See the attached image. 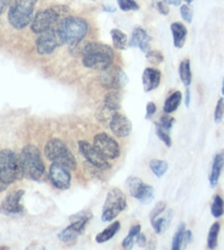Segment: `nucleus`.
Here are the masks:
<instances>
[{
	"label": "nucleus",
	"instance_id": "obj_45",
	"mask_svg": "<svg viewBox=\"0 0 224 250\" xmlns=\"http://www.w3.org/2000/svg\"><path fill=\"white\" fill-rule=\"evenodd\" d=\"M135 244L139 245L140 247H145V245L148 244V240H146L145 235L142 234V232H140V234L137 235L136 238H135Z\"/></svg>",
	"mask_w": 224,
	"mask_h": 250
},
{
	"label": "nucleus",
	"instance_id": "obj_30",
	"mask_svg": "<svg viewBox=\"0 0 224 250\" xmlns=\"http://www.w3.org/2000/svg\"><path fill=\"white\" fill-rule=\"evenodd\" d=\"M78 231L75 230L71 225H68L65 229H63L61 232L58 234V238L61 239L63 243L66 244H72L76 241V239L78 238Z\"/></svg>",
	"mask_w": 224,
	"mask_h": 250
},
{
	"label": "nucleus",
	"instance_id": "obj_25",
	"mask_svg": "<svg viewBox=\"0 0 224 250\" xmlns=\"http://www.w3.org/2000/svg\"><path fill=\"white\" fill-rule=\"evenodd\" d=\"M120 227H121L120 222L118 221L113 222L110 226H108L106 229H103L101 232H99V234L96 236V241L98 244H103L106 243V241L110 240L111 238H113L115 234L119 231Z\"/></svg>",
	"mask_w": 224,
	"mask_h": 250
},
{
	"label": "nucleus",
	"instance_id": "obj_29",
	"mask_svg": "<svg viewBox=\"0 0 224 250\" xmlns=\"http://www.w3.org/2000/svg\"><path fill=\"white\" fill-rule=\"evenodd\" d=\"M141 232V225H135L133 226L130 231H129L128 236L122 241V248L123 249H132L133 246L135 244V238L136 236Z\"/></svg>",
	"mask_w": 224,
	"mask_h": 250
},
{
	"label": "nucleus",
	"instance_id": "obj_20",
	"mask_svg": "<svg viewBox=\"0 0 224 250\" xmlns=\"http://www.w3.org/2000/svg\"><path fill=\"white\" fill-rule=\"evenodd\" d=\"M224 167V151H221L215 154L212 162V167H211V172L209 175V182L211 188H215L219 183L220 176H221V172Z\"/></svg>",
	"mask_w": 224,
	"mask_h": 250
},
{
	"label": "nucleus",
	"instance_id": "obj_34",
	"mask_svg": "<svg viewBox=\"0 0 224 250\" xmlns=\"http://www.w3.org/2000/svg\"><path fill=\"white\" fill-rule=\"evenodd\" d=\"M175 124V118L171 117L169 116V114H165L162 116L161 118L158 119L157 123H155V126H159L164 129H166V130H171V128H173Z\"/></svg>",
	"mask_w": 224,
	"mask_h": 250
},
{
	"label": "nucleus",
	"instance_id": "obj_3",
	"mask_svg": "<svg viewBox=\"0 0 224 250\" xmlns=\"http://www.w3.org/2000/svg\"><path fill=\"white\" fill-rule=\"evenodd\" d=\"M19 160L23 178L31 181H40L44 176L45 166L37 146H25L20 153Z\"/></svg>",
	"mask_w": 224,
	"mask_h": 250
},
{
	"label": "nucleus",
	"instance_id": "obj_2",
	"mask_svg": "<svg viewBox=\"0 0 224 250\" xmlns=\"http://www.w3.org/2000/svg\"><path fill=\"white\" fill-rule=\"evenodd\" d=\"M63 44L75 46L80 44L89 31V24L80 17L66 16L56 25Z\"/></svg>",
	"mask_w": 224,
	"mask_h": 250
},
{
	"label": "nucleus",
	"instance_id": "obj_35",
	"mask_svg": "<svg viewBox=\"0 0 224 250\" xmlns=\"http://www.w3.org/2000/svg\"><path fill=\"white\" fill-rule=\"evenodd\" d=\"M117 1L122 11H137L140 9L139 3L135 0H117Z\"/></svg>",
	"mask_w": 224,
	"mask_h": 250
},
{
	"label": "nucleus",
	"instance_id": "obj_48",
	"mask_svg": "<svg viewBox=\"0 0 224 250\" xmlns=\"http://www.w3.org/2000/svg\"><path fill=\"white\" fill-rule=\"evenodd\" d=\"M102 9H103V11H107V12H114L115 11V8L110 7V6H103Z\"/></svg>",
	"mask_w": 224,
	"mask_h": 250
},
{
	"label": "nucleus",
	"instance_id": "obj_22",
	"mask_svg": "<svg viewBox=\"0 0 224 250\" xmlns=\"http://www.w3.org/2000/svg\"><path fill=\"white\" fill-rule=\"evenodd\" d=\"M170 30L171 34H173L174 45L177 49H182L185 45V42H186V38L188 34L187 28L182 22H174L170 25Z\"/></svg>",
	"mask_w": 224,
	"mask_h": 250
},
{
	"label": "nucleus",
	"instance_id": "obj_28",
	"mask_svg": "<svg viewBox=\"0 0 224 250\" xmlns=\"http://www.w3.org/2000/svg\"><path fill=\"white\" fill-rule=\"evenodd\" d=\"M149 169L152 170L155 176L162 178L168 170V163L164 160H158V159H153L149 162Z\"/></svg>",
	"mask_w": 224,
	"mask_h": 250
},
{
	"label": "nucleus",
	"instance_id": "obj_14",
	"mask_svg": "<svg viewBox=\"0 0 224 250\" xmlns=\"http://www.w3.org/2000/svg\"><path fill=\"white\" fill-rule=\"evenodd\" d=\"M51 183L58 189H68L72 184L71 170L59 163L52 162L49 171Z\"/></svg>",
	"mask_w": 224,
	"mask_h": 250
},
{
	"label": "nucleus",
	"instance_id": "obj_5",
	"mask_svg": "<svg viewBox=\"0 0 224 250\" xmlns=\"http://www.w3.org/2000/svg\"><path fill=\"white\" fill-rule=\"evenodd\" d=\"M37 0H15L8 11V21L16 30H23L31 23Z\"/></svg>",
	"mask_w": 224,
	"mask_h": 250
},
{
	"label": "nucleus",
	"instance_id": "obj_17",
	"mask_svg": "<svg viewBox=\"0 0 224 250\" xmlns=\"http://www.w3.org/2000/svg\"><path fill=\"white\" fill-rule=\"evenodd\" d=\"M150 41H152V38L149 34L143 28L137 27L132 31L129 45L131 47H137L142 52L146 53L150 50Z\"/></svg>",
	"mask_w": 224,
	"mask_h": 250
},
{
	"label": "nucleus",
	"instance_id": "obj_24",
	"mask_svg": "<svg viewBox=\"0 0 224 250\" xmlns=\"http://www.w3.org/2000/svg\"><path fill=\"white\" fill-rule=\"evenodd\" d=\"M171 216H173V212L170 209H168L165 213V216H162L159 215L158 217H156L153 221H150V224H152L153 229L155 230L156 234H162L164 230H166L168 226H169L170 221H171Z\"/></svg>",
	"mask_w": 224,
	"mask_h": 250
},
{
	"label": "nucleus",
	"instance_id": "obj_27",
	"mask_svg": "<svg viewBox=\"0 0 224 250\" xmlns=\"http://www.w3.org/2000/svg\"><path fill=\"white\" fill-rule=\"evenodd\" d=\"M113 46L117 50H126L128 46V36L120 29H112L110 31Z\"/></svg>",
	"mask_w": 224,
	"mask_h": 250
},
{
	"label": "nucleus",
	"instance_id": "obj_16",
	"mask_svg": "<svg viewBox=\"0 0 224 250\" xmlns=\"http://www.w3.org/2000/svg\"><path fill=\"white\" fill-rule=\"evenodd\" d=\"M109 127L112 133L118 138H126L132 131V123L127 116L115 111L109 120Z\"/></svg>",
	"mask_w": 224,
	"mask_h": 250
},
{
	"label": "nucleus",
	"instance_id": "obj_8",
	"mask_svg": "<svg viewBox=\"0 0 224 250\" xmlns=\"http://www.w3.org/2000/svg\"><path fill=\"white\" fill-rule=\"evenodd\" d=\"M128 208L127 197L121 189L118 188H112L107 194L105 204L102 208L101 221L112 222L118 215L126 210Z\"/></svg>",
	"mask_w": 224,
	"mask_h": 250
},
{
	"label": "nucleus",
	"instance_id": "obj_6",
	"mask_svg": "<svg viewBox=\"0 0 224 250\" xmlns=\"http://www.w3.org/2000/svg\"><path fill=\"white\" fill-rule=\"evenodd\" d=\"M44 154L46 159L51 162H56L65 166L71 171L77 169V161L71 149L66 146L65 142L53 138L46 142L44 146Z\"/></svg>",
	"mask_w": 224,
	"mask_h": 250
},
{
	"label": "nucleus",
	"instance_id": "obj_46",
	"mask_svg": "<svg viewBox=\"0 0 224 250\" xmlns=\"http://www.w3.org/2000/svg\"><path fill=\"white\" fill-rule=\"evenodd\" d=\"M164 2H166L167 5H173V6H179L182 0H163Z\"/></svg>",
	"mask_w": 224,
	"mask_h": 250
},
{
	"label": "nucleus",
	"instance_id": "obj_4",
	"mask_svg": "<svg viewBox=\"0 0 224 250\" xmlns=\"http://www.w3.org/2000/svg\"><path fill=\"white\" fill-rule=\"evenodd\" d=\"M68 10L70 9L66 6H53L38 11L33 17L31 23H30L32 32L40 34L46 31V30L54 28L55 25H57L59 21L65 18L68 14Z\"/></svg>",
	"mask_w": 224,
	"mask_h": 250
},
{
	"label": "nucleus",
	"instance_id": "obj_15",
	"mask_svg": "<svg viewBox=\"0 0 224 250\" xmlns=\"http://www.w3.org/2000/svg\"><path fill=\"white\" fill-rule=\"evenodd\" d=\"M24 195L23 189H18L8 194L0 205V213L8 215V216H15L24 213V206L21 204V198Z\"/></svg>",
	"mask_w": 224,
	"mask_h": 250
},
{
	"label": "nucleus",
	"instance_id": "obj_9",
	"mask_svg": "<svg viewBox=\"0 0 224 250\" xmlns=\"http://www.w3.org/2000/svg\"><path fill=\"white\" fill-rule=\"evenodd\" d=\"M98 79L99 83L106 89H121L129 82L128 76L122 68L113 64L100 70Z\"/></svg>",
	"mask_w": 224,
	"mask_h": 250
},
{
	"label": "nucleus",
	"instance_id": "obj_43",
	"mask_svg": "<svg viewBox=\"0 0 224 250\" xmlns=\"http://www.w3.org/2000/svg\"><path fill=\"white\" fill-rule=\"evenodd\" d=\"M155 113H156V105H155L153 102L148 103V105H146V116H145V118L149 119Z\"/></svg>",
	"mask_w": 224,
	"mask_h": 250
},
{
	"label": "nucleus",
	"instance_id": "obj_51",
	"mask_svg": "<svg viewBox=\"0 0 224 250\" xmlns=\"http://www.w3.org/2000/svg\"><path fill=\"white\" fill-rule=\"evenodd\" d=\"M184 1H186L187 3H191V2L195 1V0H184Z\"/></svg>",
	"mask_w": 224,
	"mask_h": 250
},
{
	"label": "nucleus",
	"instance_id": "obj_37",
	"mask_svg": "<svg viewBox=\"0 0 224 250\" xmlns=\"http://www.w3.org/2000/svg\"><path fill=\"white\" fill-rule=\"evenodd\" d=\"M169 130H166V129H164L159 126H156V136L161 139L162 142L165 144L166 146H171V138L169 135Z\"/></svg>",
	"mask_w": 224,
	"mask_h": 250
},
{
	"label": "nucleus",
	"instance_id": "obj_18",
	"mask_svg": "<svg viewBox=\"0 0 224 250\" xmlns=\"http://www.w3.org/2000/svg\"><path fill=\"white\" fill-rule=\"evenodd\" d=\"M162 80V73L157 68L154 67H148L145 68L142 75V83H143L144 92H152V90L156 89L159 84H161Z\"/></svg>",
	"mask_w": 224,
	"mask_h": 250
},
{
	"label": "nucleus",
	"instance_id": "obj_21",
	"mask_svg": "<svg viewBox=\"0 0 224 250\" xmlns=\"http://www.w3.org/2000/svg\"><path fill=\"white\" fill-rule=\"evenodd\" d=\"M122 94L120 89H110L103 97V106L112 111H119L121 109Z\"/></svg>",
	"mask_w": 224,
	"mask_h": 250
},
{
	"label": "nucleus",
	"instance_id": "obj_31",
	"mask_svg": "<svg viewBox=\"0 0 224 250\" xmlns=\"http://www.w3.org/2000/svg\"><path fill=\"white\" fill-rule=\"evenodd\" d=\"M219 232H220V224L214 223L210 228L209 234H208V239H206V246H208L209 249H215L218 247Z\"/></svg>",
	"mask_w": 224,
	"mask_h": 250
},
{
	"label": "nucleus",
	"instance_id": "obj_42",
	"mask_svg": "<svg viewBox=\"0 0 224 250\" xmlns=\"http://www.w3.org/2000/svg\"><path fill=\"white\" fill-rule=\"evenodd\" d=\"M192 240V232L191 230L185 229L183 240H182V248H187V246L191 243Z\"/></svg>",
	"mask_w": 224,
	"mask_h": 250
},
{
	"label": "nucleus",
	"instance_id": "obj_41",
	"mask_svg": "<svg viewBox=\"0 0 224 250\" xmlns=\"http://www.w3.org/2000/svg\"><path fill=\"white\" fill-rule=\"evenodd\" d=\"M156 9L159 14L163 16H167L169 14V7H168L167 3L164 2L163 0H159V1L156 2Z\"/></svg>",
	"mask_w": 224,
	"mask_h": 250
},
{
	"label": "nucleus",
	"instance_id": "obj_7",
	"mask_svg": "<svg viewBox=\"0 0 224 250\" xmlns=\"http://www.w3.org/2000/svg\"><path fill=\"white\" fill-rule=\"evenodd\" d=\"M23 178L19 156L9 149L0 151V179L8 187Z\"/></svg>",
	"mask_w": 224,
	"mask_h": 250
},
{
	"label": "nucleus",
	"instance_id": "obj_23",
	"mask_svg": "<svg viewBox=\"0 0 224 250\" xmlns=\"http://www.w3.org/2000/svg\"><path fill=\"white\" fill-rule=\"evenodd\" d=\"M183 101V95L179 90H176L173 94H170L169 96L167 97V99L164 103L163 106V111L165 114H171L178 108L179 105L182 104Z\"/></svg>",
	"mask_w": 224,
	"mask_h": 250
},
{
	"label": "nucleus",
	"instance_id": "obj_40",
	"mask_svg": "<svg viewBox=\"0 0 224 250\" xmlns=\"http://www.w3.org/2000/svg\"><path fill=\"white\" fill-rule=\"evenodd\" d=\"M180 15H182L183 19L186 21L187 23L192 22V17H193V11L190 7L188 5H183L180 6Z\"/></svg>",
	"mask_w": 224,
	"mask_h": 250
},
{
	"label": "nucleus",
	"instance_id": "obj_44",
	"mask_svg": "<svg viewBox=\"0 0 224 250\" xmlns=\"http://www.w3.org/2000/svg\"><path fill=\"white\" fill-rule=\"evenodd\" d=\"M14 1L15 0H0V16L6 11L8 7H10L12 5Z\"/></svg>",
	"mask_w": 224,
	"mask_h": 250
},
{
	"label": "nucleus",
	"instance_id": "obj_49",
	"mask_svg": "<svg viewBox=\"0 0 224 250\" xmlns=\"http://www.w3.org/2000/svg\"><path fill=\"white\" fill-rule=\"evenodd\" d=\"M8 188V185L6 184V183H3L2 181H1V179H0V192H2V191H5V189Z\"/></svg>",
	"mask_w": 224,
	"mask_h": 250
},
{
	"label": "nucleus",
	"instance_id": "obj_10",
	"mask_svg": "<svg viewBox=\"0 0 224 250\" xmlns=\"http://www.w3.org/2000/svg\"><path fill=\"white\" fill-rule=\"evenodd\" d=\"M126 185L129 193L140 203L148 205L154 200V188L136 176H130L126 181Z\"/></svg>",
	"mask_w": 224,
	"mask_h": 250
},
{
	"label": "nucleus",
	"instance_id": "obj_38",
	"mask_svg": "<svg viewBox=\"0 0 224 250\" xmlns=\"http://www.w3.org/2000/svg\"><path fill=\"white\" fill-rule=\"evenodd\" d=\"M224 117V98L221 97L217 103L214 110V122L217 124H220L222 122Z\"/></svg>",
	"mask_w": 224,
	"mask_h": 250
},
{
	"label": "nucleus",
	"instance_id": "obj_47",
	"mask_svg": "<svg viewBox=\"0 0 224 250\" xmlns=\"http://www.w3.org/2000/svg\"><path fill=\"white\" fill-rule=\"evenodd\" d=\"M185 104H186L187 107L190 104V90H189L188 87H186V99H185Z\"/></svg>",
	"mask_w": 224,
	"mask_h": 250
},
{
	"label": "nucleus",
	"instance_id": "obj_1",
	"mask_svg": "<svg viewBox=\"0 0 224 250\" xmlns=\"http://www.w3.org/2000/svg\"><path fill=\"white\" fill-rule=\"evenodd\" d=\"M78 47L77 57H81V63L87 68L93 70H102L113 62V50L112 47L101 42H88Z\"/></svg>",
	"mask_w": 224,
	"mask_h": 250
},
{
	"label": "nucleus",
	"instance_id": "obj_50",
	"mask_svg": "<svg viewBox=\"0 0 224 250\" xmlns=\"http://www.w3.org/2000/svg\"><path fill=\"white\" fill-rule=\"evenodd\" d=\"M222 95H224V79H223V81H222Z\"/></svg>",
	"mask_w": 224,
	"mask_h": 250
},
{
	"label": "nucleus",
	"instance_id": "obj_39",
	"mask_svg": "<svg viewBox=\"0 0 224 250\" xmlns=\"http://www.w3.org/2000/svg\"><path fill=\"white\" fill-rule=\"evenodd\" d=\"M166 210V203L165 202H158L156 204V206L153 208L152 212L149 214V219L150 221H153L156 217H158L159 215H162L164 212Z\"/></svg>",
	"mask_w": 224,
	"mask_h": 250
},
{
	"label": "nucleus",
	"instance_id": "obj_36",
	"mask_svg": "<svg viewBox=\"0 0 224 250\" xmlns=\"http://www.w3.org/2000/svg\"><path fill=\"white\" fill-rule=\"evenodd\" d=\"M146 59L153 65H158V64H161L164 61V55L161 51L149 50V52H146Z\"/></svg>",
	"mask_w": 224,
	"mask_h": 250
},
{
	"label": "nucleus",
	"instance_id": "obj_12",
	"mask_svg": "<svg viewBox=\"0 0 224 250\" xmlns=\"http://www.w3.org/2000/svg\"><path fill=\"white\" fill-rule=\"evenodd\" d=\"M63 45V42L59 38L57 30L52 28L38 34L36 41V47L40 55H49L54 52L56 49Z\"/></svg>",
	"mask_w": 224,
	"mask_h": 250
},
{
	"label": "nucleus",
	"instance_id": "obj_11",
	"mask_svg": "<svg viewBox=\"0 0 224 250\" xmlns=\"http://www.w3.org/2000/svg\"><path fill=\"white\" fill-rule=\"evenodd\" d=\"M99 152H100L107 160H115L120 156V146L111 136L106 132H99L93 137V144Z\"/></svg>",
	"mask_w": 224,
	"mask_h": 250
},
{
	"label": "nucleus",
	"instance_id": "obj_32",
	"mask_svg": "<svg viewBox=\"0 0 224 250\" xmlns=\"http://www.w3.org/2000/svg\"><path fill=\"white\" fill-rule=\"evenodd\" d=\"M211 214L215 218H220L224 214V201L220 195L213 197L212 205H211Z\"/></svg>",
	"mask_w": 224,
	"mask_h": 250
},
{
	"label": "nucleus",
	"instance_id": "obj_33",
	"mask_svg": "<svg viewBox=\"0 0 224 250\" xmlns=\"http://www.w3.org/2000/svg\"><path fill=\"white\" fill-rule=\"evenodd\" d=\"M186 228H185V224H180L178 226L177 230H176L175 235L173 237V243H171V249L173 250H180L182 249V240L184 236V231Z\"/></svg>",
	"mask_w": 224,
	"mask_h": 250
},
{
	"label": "nucleus",
	"instance_id": "obj_26",
	"mask_svg": "<svg viewBox=\"0 0 224 250\" xmlns=\"http://www.w3.org/2000/svg\"><path fill=\"white\" fill-rule=\"evenodd\" d=\"M178 72H179L180 81L183 82V84L186 86V87H189V86H190V84H191V81H192L190 61L186 59V60H184L183 62H180Z\"/></svg>",
	"mask_w": 224,
	"mask_h": 250
},
{
	"label": "nucleus",
	"instance_id": "obj_19",
	"mask_svg": "<svg viewBox=\"0 0 224 250\" xmlns=\"http://www.w3.org/2000/svg\"><path fill=\"white\" fill-rule=\"evenodd\" d=\"M93 218V214L88 209H83L80 212L72 215L70 217V225L74 228L75 230L78 231V234L81 235L86 229V226L90 222V219Z\"/></svg>",
	"mask_w": 224,
	"mask_h": 250
},
{
	"label": "nucleus",
	"instance_id": "obj_13",
	"mask_svg": "<svg viewBox=\"0 0 224 250\" xmlns=\"http://www.w3.org/2000/svg\"><path fill=\"white\" fill-rule=\"evenodd\" d=\"M78 149L81 156L88 161L90 166L97 167L98 170H109L111 167L109 160H107V159L94 148V146L89 144L88 141L79 140Z\"/></svg>",
	"mask_w": 224,
	"mask_h": 250
}]
</instances>
